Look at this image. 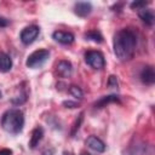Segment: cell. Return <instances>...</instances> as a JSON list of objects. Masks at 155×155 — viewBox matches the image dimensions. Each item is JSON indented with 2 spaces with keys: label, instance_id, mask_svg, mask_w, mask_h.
<instances>
[{
  "label": "cell",
  "instance_id": "obj_20",
  "mask_svg": "<svg viewBox=\"0 0 155 155\" xmlns=\"http://www.w3.org/2000/svg\"><path fill=\"white\" fill-rule=\"evenodd\" d=\"M148 5V2L147 1H134V2H132L130 6H131V8H136V10H140V8H143V7H145Z\"/></svg>",
  "mask_w": 155,
  "mask_h": 155
},
{
  "label": "cell",
  "instance_id": "obj_4",
  "mask_svg": "<svg viewBox=\"0 0 155 155\" xmlns=\"http://www.w3.org/2000/svg\"><path fill=\"white\" fill-rule=\"evenodd\" d=\"M85 61L93 69H102L105 65L104 56L99 51H87L85 53Z\"/></svg>",
  "mask_w": 155,
  "mask_h": 155
},
{
  "label": "cell",
  "instance_id": "obj_27",
  "mask_svg": "<svg viewBox=\"0 0 155 155\" xmlns=\"http://www.w3.org/2000/svg\"><path fill=\"white\" fill-rule=\"evenodd\" d=\"M1 98H2V93H1V91H0V101H1Z\"/></svg>",
  "mask_w": 155,
  "mask_h": 155
},
{
  "label": "cell",
  "instance_id": "obj_25",
  "mask_svg": "<svg viewBox=\"0 0 155 155\" xmlns=\"http://www.w3.org/2000/svg\"><path fill=\"white\" fill-rule=\"evenodd\" d=\"M63 155H73V154H71V153H68V151H64Z\"/></svg>",
  "mask_w": 155,
  "mask_h": 155
},
{
  "label": "cell",
  "instance_id": "obj_8",
  "mask_svg": "<svg viewBox=\"0 0 155 155\" xmlns=\"http://www.w3.org/2000/svg\"><path fill=\"white\" fill-rule=\"evenodd\" d=\"M56 70L61 78H70L73 74V65L68 61H59L56 65Z\"/></svg>",
  "mask_w": 155,
  "mask_h": 155
},
{
  "label": "cell",
  "instance_id": "obj_24",
  "mask_svg": "<svg viewBox=\"0 0 155 155\" xmlns=\"http://www.w3.org/2000/svg\"><path fill=\"white\" fill-rule=\"evenodd\" d=\"M42 155H53V149H46L44 153H42Z\"/></svg>",
  "mask_w": 155,
  "mask_h": 155
},
{
  "label": "cell",
  "instance_id": "obj_22",
  "mask_svg": "<svg viewBox=\"0 0 155 155\" xmlns=\"http://www.w3.org/2000/svg\"><path fill=\"white\" fill-rule=\"evenodd\" d=\"M8 19H6V18H4V17H0V27H7L8 25Z\"/></svg>",
  "mask_w": 155,
  "mask_h": 155
},
{
  "label": "cell",
  "instance_id": "obj_7",
  "mask_svg": "<svg viewBox=\"0 0 155 155\" xmlns=\"http://www.w3.org/2000/svg\"><path fill=\"white\" fill-rule=\"evenodd\" d=\"M86 145L92 149L93 151L96 153H104L105 151V144L102 139L97 138L96 136H90L87 139H86Z\"/></svg>",
  "mask_w": 155,
  "mask_h": 155
},
{
  "label": "cell",
  "instance_id": "obj_16",
  "mask_svg": "<svg viewBox=\"0 0 155 155\" xmlns=\"http://www.w3.org/2000/svg\"><path fill=\"white\" fill-rule=\"evenodd\" d=\"M27 99H28V94H27V92H22V93H19V94L12 97V98H11V103L15 104V105H21V104L25 103Z\"/></svg>",
  "mask_w": 155,
  "mask_h": 155
},
{
  "label": "cell",
  "instance_id": "obj_12",
  "mask_svg": "<svg viewBox=\"0 0 155 155\" xmlns=\"http://www.w3.org/2000/svg\"><path fill=\"white\" fill-rule=\"evenodd\" d=\"M138 16L147 25H153L154 24V13L150 8L143 7V8L138 10Z\"/></svg>",
  "mask_w": 155,
  "mask_h": 155
},
{
  "label": "cell",
  "instance_id": "obj_26",
  "mask_svg": "<svg viewBox=\"0 0 155 155\" xmlns=\"http://www.w3.org/2000/svg\"><path fill=\"white\" fill-rule=\"evenodd\" d=\"M81 155H91V154H88V153H82Z\"/></svg>",
  "mask_w": 155,
  "mask_h": 155
},
{
  "label": "cell",
  "instance_id": "obj_21",
  "mask_svg": "<svg viewBox=\"0 0 155 155\" xmlns=\"http://www.w3.org/2000/svg\"><path fill=\"white\" fill-rule=\"evenodd\" d=\"M63 105H64L65 108L73 109V108H78V107H79V103L73 102V101H64V102H63Z\"/></svg>",
  "mask_w": 155,
  "mask_h": 155
},
{
  "label": "cell",
  "instance_id": "obj_6",
  "mask_svg": "<svg viewBox=\"0 0 155 155\" xmlns=\"http://www.w3.org/2000/svg\"><path fill=\"white\" fill-rule=\"evenodd\" d=\"M52 38L57 42L63 44V45H70V44H73V41L75 39L70 31H63V30H56L52 34Z\"/></svg>",
  "mask_w": 155,
  "mask_h": 155
},
{
  "label": "cell",
  "instance_id": "obj_11",
  "mask_svg": "<svg viewBox=\"0 0 155 155\" xmlns=\"http://www.w3.org/2000/svg\"><path fill=\"white\" fill-rule=\"evenodd\" d=\"M42 137H44V130H42V127H39V126L35 127L33 130V132H31V137H30V140H29V147L31 149L36 148V145L40 143V140L42 139Z\"/></svg>",
  "mask_w": 155,
  "mask_h": 155
},
{
  "label": "cell",
  "instance_id": "obj_19",
  "mask_svg": "<svg viewBox=\"0 0 155 155\" xmlns=\"http://www.w3.org/2000/svg\"><path fill=\"white\" fill-rule=\"evenodd\" d=\"M107 85H108V87H110V88H117V87H119V82H117L116 76L110 75V76H109V79H108Z\"/></svg>",
  "mask_w": 155,
  "mask_h": 155
},
{
  "label": "cell",
  "instance_id": "obj_10",
  "mask_svg": "<svg viewBox=\"0 0 155 155\" xmlns=\"http://www.w3.org/2000/svg\"><path fill=\"white\" fill-rule=\"evenodd\" d=\"M74 12L79 17H87L92 12V5L86 1H79L74 5Z\"/></svg>",
  "mask_w": 155,
  "mask_h": 155
},
{
  "label": "cell",
  "instance_id": "obj_2",
  "mask_svg": "<svg viewBox=\"0 0 155 155\" xmlns=\"http://www.w3.org/2000/svg\"><path fill=\"white\" fill-rule=\"evenodd\" d=\"M1 127L11 134H18L24 126V114L19 109H8L1 116Z\"/></svg>",
  "mask_w": 155,
  "mask_h": 155
},
{
  "label": "cell",
  "instance_id": "obj_18",
  "mask_svg": "<svg viewBox=\"0 0 155 155\" xmlns=\"http://www.w3.org/2000/svg\"><path fill=\"white\" fill-rule=\"evenodd\" d=\"M82 120H84V113H80V115L78 116V119L75 120V122H74V125H73V127H71V132H70L71 137H74V136L76 134V132L79 131V128H80V125H81Z\"/></svg>",
  "mask_w": 155,
  "mask_h": 155
},
{
  "label": "cell",
  "instance_id": "obj_17",
  "mask_svg": "<svg viewBox=\"0 0 155 155\" xmlns=\"http://www.w3.org/2000/svg\"><path fill=\"white\" fill-rule=\"evenodd\" d=\"M69 93H70L73 97H75L76 99H82V96H84L82 90H81L79 86H76V85H71V86L69 87Z\"/></svg>",
  "mask_w": 155,
  "mask_h": 155
},
{
  "label": "cell",
  "instance_id": "obj_3",
  "mask_svg": "<svg viewBox=\"0 0 155 155\" xmlns=\"http://www.w3.org/2000/svg\"><path fill=\"white\" fill-rule=\"evenodd\" d=\"M48 57H50L48 50H36L28 56V58L25 61V65L31 69L40 68L46 63Z\"/></svg>",
  "mask_w": 155,
  "mask_h": 155
},
{
  "label": "cell",
  "instance_id": "obj_14",
  "mask_svg": "<svg viewBox=\"0 0 155 155\" xmlns=\"http://www.w3.org/2000/svg\"><path fill=\"white\" fill-rule=\"evenodd\" d=\"M12 68V59L5 52H0V71L7 73Z\"/></svg>",
  "mask_w": 155,
  "mask_h": 155
},
{
  "label": "cell",
  "instance_id": "obj_9",
  "mask_svg": "<svg viewBox=\"0 0 155 155\" xmlns=\"http://www.w3.org/2000/svg\"><path fill=\"white\" fill-rule=\"evenodd\" d=\"M140 80L145 85H153L155 82V71L151 65H145L140 71Z\"/></svg>",
  "mask_w": 155,
  "mask_h": 155
},
{
  "label": "cell",
  "instance_id": "obj_1",
  "mask_svg": "<svg viewBox=\"0 0 155 155\" xmlns=\"http://www.w3.org/2000/svg\"><path fill=\"white\" fill-rule=\"evenodd\" d=\"M137 45V36L131 29H120L114 35L113 47L114 53L121 62H127L133 58Z\"/></svg>",
  "mask_w": 155,
  "mask_h": 155
},
{
  "label": "cell",
  "instance_id": "obj_5",
  "mask_svg": "<svg viewBox=\"0 0 155 155\" xmlns=\"http://www.w3.org/2000/svg\"><path fill=\"white\" fill-rule=\"evenodd\" d=\"M40 33V29L38 25H29V27H25L22 31H21V41L24 44V45H30L31 42L35 41V39L38 38Z\"/></svg>",
  "mask_w": 155,
  "mask_h": 155
},
{
  "label": "cell",
  "instance_id": "obj_13",
  "mask_svg": "<svg viewBox=\"0 0 155 155\" xmlns=\"http://www.w3.org/2000/svg\"><path fill=\"white\" fill-rule=\"evenodd\" d=\"M109 103H120L119 96H115V94L103 96V97H101L97 102H94V107H96V108H103V107L108 105Z\"/></svg>",
  "mask_w": 155,
  "mask_h": 155
},
{
  "label": "cell",
  "instance_id": "obj_23",
  "mask_svg": "<svg viewBox=\"0 0 155 155\" xmlns=\"http://www.w3.org/2000/svg\"><path fill=\"white\" fill-rule=\"evenodd\" d=\"M0 155H12V150L11 149H1Z\"/></svg>",
  "mask_w": 155,
  "mask_h": 155
},
{
  "label": "cell",
  "instance_id": "obj_15",
  "mask_svg": "<svg viewBox=\"0 0 155 155\" xmlns=\"http://www.w3.org/2000/svg\"><path fill=\"white\" fill-rule=\"evenodd\" d=\"M85 39L91 40V41L97 42V44H101L103 41V36L98 30H90V31L85 33Z\"/></svg>",
  "mask_w": 155,
  "mask_h": 155
}]
</instances>
